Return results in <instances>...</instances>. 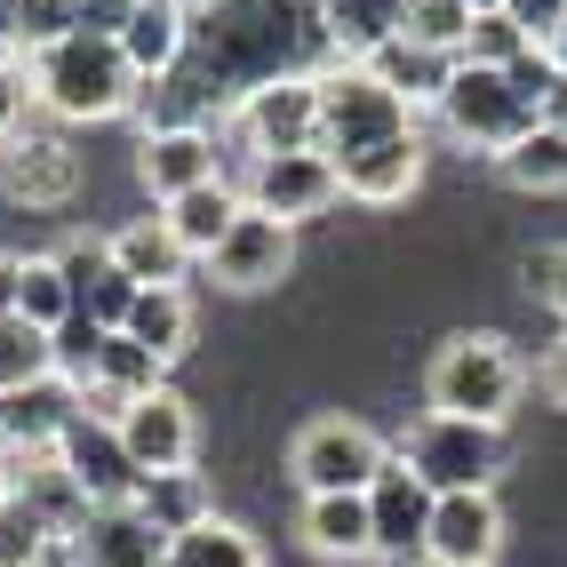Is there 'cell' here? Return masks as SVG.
I'll return each instance as SVG.
<instances>
[{
    "mask_svg": "<svg viewBox=\"0 0 567 567\" xmlns=\"http://www.w3.org/2000/svg\"><path fill=\"white\" fill-rule=\"evenodd\" d=\"M24 81H32V96H41L56 121H112V112H128L136 89H144L136 64L121 56V41H112V32H96V24L49 41L41 56L24 64Z\"/></svg>",
    "mask_w": 567,
    "mask_h": 567,
    "instance_id": "1",
    "label": "cell"
},
{
    "mask_svg": "<svg viewBox=\"0 0 567 567\" xmlns=\"http://www.w3.org/2000/svg\"><path fill=\"white\" fill-rule=\"evenodd\" d=\"M527 392V368L504 336H447L424 368L432 415H472V424H504L512 400Z\"/></svg>",
    "mask_w": 567,
    "mask_h": 567,
    "instance_id": "2",
    "label": "cell"
},
{
    "mask_svg": "<svg viewBox=\"0 0 567 567\" xmlns=\"http://www.w3.org/2000/svg\"><path fill=\"white\" fill-rule=\"evenodd\" d=\"M400 136H415V104L400 89H384L368 64L320 72V153L328 161H352L368 144H400Z\"/></svg>",
    "mask_w": 567,
    "mask_h": 567,
    "instance_id": "3",
    "label": "cell"
},
{
    "mask_svg": "<svg viewBox=\"0 0 567 567\" xmlns=\"http://www.w3.org/2000/svg\"><path fill=\"white\" fill-rule=\"evenodd\" d=\"M432 112H440V128L456 136V144H472V153H512V144L544 121V104H527L512 89V72L464 64V56H456V72H447V89H440Z\"/></svg>",
    "mask_w": 567,
    "mask_h": 567,
    "instance_id": "4",
    "label": "cell"
},
{
    "mask_svg": "<svg viewBox=\"0 0 567 567\" xmlns=\"http://www.w3.org/2000/svg\"><path fill=\"white\" fill-rule=\"evenodd\" d=\"M504 424H472V415H424L400 440V464L432 487V496H464V487H496L504 472Z\"/></svg>",
    "mask_w": 567,
    "mask_h": 567,
    "instance_id": "5",
    "label": "cell"
},
{
    "mask_svg": "<svg viewBox=\"0 0 567 567\" xmlns=\"http://www.w3.org/2000/svg\"><path fill=\"white\" fill-rule=\"evenodd\" d=\"M384 464H392V447L368 424H352V415H312L288 447V472L305 496H368V480Z\"/></svg>",
    "mask_w": 567,
    "mask_h": 567,
    "instance_id": "6",
    "label": "cell"
},
{
    "mask_svg": "<svg viewBox=\"0 0 567 567\" xmlns=\"http://www.w3.org/2000/svg\"><path fill=\"white\" fill-rule=\"evenodd\" d=\"M240 144L264 153H312L320 144V72H288V81H256L240 96Z\"/></svg>",
    "mask_w": 567,
    "mask_h": 567,
    "instance_id": "7",
    "label": "cell"
},
{
    "mask_svg": "<svg viewBox=\"0 0 567 567\" xmlns=\"http://www.w3.org/2000/svg\"><path fill=\"white\" fill-rule=\"evenodd\" d=\"M200 264H208V280H216V288L256 296V288L288 280V264H296V224L264 216V208H240V224H233V233H224Z\"/></svg>",
    "mask_w": 567,
    "mask_h": 567,
    "instance_id": "8",
    "label": "cell"
},
{
    "mask_svg": "<svg viewBox=\"0 0 567 567\" xmlns=\"http://www.w3.org/2000/svg\"><path fill=\"white\" fill-rule=\"evenodd\" d=\"M56 464H64V472H72V487L89 496V512H96V504H136V487H144L136 456L121 447V424H104V415H89V408L64 424Z\"/></svg>",
    "mask_w": 567,
    "mask_h": 567,
    "instance_id": "9",
    "label": "cell"
},
{
    "mask_svg": "<svg viewBox=\"0 0 567 567\" xmlns=\"http://www.w3.org/2000/svg\"><path fill=\"white\" fill-rule=\"evenodd\" d=\"M336 193H344V176H336V161L320 153H264L256 168H248V208H264V216H280V224H305V216H320Z\"/></svg>",
    "mask_w": 567,
    "mask_h": 567,
    "instance_id": "10",
    "label": "cell"
},
{
    "mask_svg": "<svg viewBox=\"0 0 567 567\" xmlns=\"http://www.w3.org/2000/svg\"><path fill=\"white\" fill-rule=\"evenodd\" d=\"M121 447L136 456V472H193V447H200V424L193 408H184V392H144L136 408H121Z\"/></svg>",
    "mask_w": 567,
    "mask_h": 567,
    "instance_id": "11",
    "label": "cell"
},
{
    "mask_svg": "<svg viewBox=\"0 0 567 567\" xmlns=\"http://www.w3.org/2000/svg\"><path fill=\"white\" fill-rule=\"evenodd\" d=\"M432 487L424 480H415L400 456L384 464V472H375L368 480V519H375V559H424V536H432Z\"/></svg>",
    "mask_w": 567,
    "mask_h": 567,
    "instance_id": "12",
    "label": "cell"
},
{
    "mask_svg": "<svg viewBox=\"0 0 567 567\" xmlns=\"http://www.w3.org/2000/svg\"><path fill=\"white\" fill-rule=\"evenodd\" d=\"M496 551H504V512L487 487H464V496L432 504V536H424L432 567H496Z\"/></svg>",
    "mask_w": 567,
    "mask_h": 567,
    "instance_id": "13",
    "label": "cell"
},
{
    "mask_svg": "<svg viewBox=\"0 0 567 567\" xmlns=\"http://www.w3.org/2000/svg\"><path fill=\"white\" fill-rule=\"evenodd\" d=\"M72 551L81 567H168V536L136 504H96L72 519Z\"/></svg>",
    "mask_w": 567,
    "mask_h": 567,
    "instance_id": "14",
    "label": "cell"
},
{
    "mask_svg": "<svg viewBox=\"0 0 567 567\" xmlns=\"http://www.w3.org/2000/svg\"><path fill=\"white\" fill-rule=\"evenodd\" d=\"M168 384V360L144 352L136 336H104V352L89 368V384H72V400H81L89 415H104V424H121V408H136L144 392Z\"/></svg>",
    "mask_w": 567,
    "mask_h": 567,
    "instance_id": "15",
    "label": "cell"
},
{
    "mask_svg": "<svg viewBox=\"0 0 567 567\" xmlns=\"http://www.w3.org/2000/svg\"><path fill=\"white\" fill-rule=\"evenodd\" d=\"M136 176H144V193H153V200L168 208L176 193H193V184H216V176H224L216 136H208V128H193V121L153 128V136L136 144Z\"/></svg>",
    "mask_w": 567,
    "mask_h": 567,
    "instance_id": "16",
    "label": "cell"
},
{
    "mask_svg": "<svg viewBox=\"0 0 567 567\" xmlns=\"http://www.w3.org/2000/svg\"><path fill=\"white\" fill-rule=\"evenodd\" d=\"M112 41L136 64V81H161L184 56V41H193V17H184V0H128L121 24H112Z\"/></svg>",
    "mask_w": 567,
    "mask_h": 567,
    "instance_id": "17",
    "label": "cell"
},
{
    "mask_svg": "<svg viewBox=\"0 0 567 567\" xmlns=\"http://www.w3.org/2000/svg\"><path fill=\"white\" fill-rule=\"evenodd\" d=\"M0 184H9V200L24 208H64L72 193H81V153L56 136H24L9 161H0Z\"/></svg>",
    "mask_w": 567,
    "mask_h": 567,
    "instance_id": "18",
    "label": "cell"
},
{
    "mask_svg": "<svg viewBox=\"0 0 567 567\" xmlns=\"http://www.w3.org/2000/svg\"><path fill=\"white\" fill-rule=\"evenodd\" d=\"M104 248H112V264H121L136 288H184V272L200 264L193 248L168 233V216H136V224H121Z\"/></svg>",
    "mask_w": 567,
    "mask_h": 567,
    "instance_id": "19",
    "label": "cell"
},
{
    "mask_svg": "<svg viewBox=\"0 0 567 567\" xmlns=\"http://www.w3.org/2000/svg\"><path fill=\"white\" fill-rule=\"evenodd\" d=\"M336 176H344V193H352V200L392 208V200L415 193V176H424V144H415V136H400V144H368V153L336 161Z\"/></svg>",
    "mask_w": 567,
    "mask_h": 567,
    "instance_id": "20",
    "label": "cell"
},
{
    "mask_svg": "<svg viewBox=\"0 0 567 567\" xmlns=\"http://www.w3.org/2000/svg\"><path fill=\"white\" fill-rule=\"evenodd\" d=\"M305 551L320 559H375V519L368 496H305V519H296Z\"/></svg>",
    "mask_w": 567,
    "mask_h": 567,
    "instance_id": "21",
    "label": "cell"
},
{
    "mask_svg": "<svg viewBox=\"0 0 567 567\" xmlns=\"http://www.w3.org/2000/svg\"><path fill=\"white\" fill-rule=\"evenodd\" d=\"M320 24L344 49V64H368L375 49H392L408 32V0H320Z\"/></svg>",
    "mask_w": 567,
    "mask_h": 567,
    "instance_id": "22",
    "label": "cell"
},
{
    "mask_svg": "<svg viewBox=\"0 0 567 567\" xmlns=\"http://www.w3.org/2000/svg\"><path fill=\"white\" fill-rule=\"evenodd\" d=\"M240 208H248V193H240L233 176H216V184H193V193H176L161 216H168V233L193 248V256H208V248L240 224Z\"/></svg>",
    "mask_w": 567,
    "mask_h": 567,
    "instance_id": "23",
    "label": "cell"
},
{
    "mask_svg": "<svg viewBox=\"0 0 567 567\" xmlns=\"http://www.w3.org/2000/svg\"><path fill=\"white\" fill-rule=\"evenodd\" d=\"M496 168H504V184H519V193H567V128L544 112L512 153H496Z\"/></svg>",
    "mask_w": 567,
    "mask_h": 567,
    "instance_id": "24",
    "label": "cell"
},
{
    "mask_svg": "<svg viewBox=\"0 0 567 567\" xmlns=\"http://www.w3.org/2000/svg\"><path fill=\"white\" fill-rule=\"evenodd\" d=\"M56 375V336L49 328H32L24 312H0V392H32V384H49Z\"/></svg>",
    "mask_w": 567,
    "mask_h": 567,
    "instance_id": "25",
    "label": "cell"
},
{
    "mask_svg": "<svg viewBox=\"0 0 567 567\" xmlns=\"http://www.w3.org/2000/svg\"><path fill=\"white\" fill-rule=\"evenodd\" d=\"M64 32H81V0H0V41H9V56H41Z\"/></svg>",
    "mask_w": 567,
    "mask_h": 567,
    "instance_id": "26",
    "label": "cell"
},
{
    "mask_svg": "<svg viewBox=\"0 0 567 567\" xmlns=\"http://www.w3.org/2000/svg\"><path fill=\"white\" fill-rule=\"evenodd\" d=\"M168 567H264L256 536L233 519H200V527H184V536H168Z\"/></svg>",
    "mask_w": 567,
    "mask_h": 567,
    "instance_id": "27",
    "label": "cell"
},
{
    "mask_svg": "<svg viewBox=\"0 0 567 567\" xmlns=\"http://www.w3.org/2000/svg\"><path fill=\"white\" fill-rule=\"evenodd\" d=\"M368 72L384 89H400L408 104H440V89H447V72H456V56H432V49H415V41H392V49H375L368 56Z\"/></svg>",
    "mask_w": 567,
    "mask_h": 567,
    "instance_id": "28",
    "label": "cell"
},
{
    "mask_svg": "<svg viewBox=\"0 0 567 567\" xmlns=\"http://www.w3.org/2000/svg\"><path fill=\"white\" fill-rule=\"evenodd\" d=\"M121 336H136L144 352H161V360H176L184 344H193V305H184V288H144Z\"/></svg>",
    "mask_w": 567,
    "mask_h": 567,
    "instance_id": "29",
    "label": "cell"
},
{
    "mask_svg": "<svg viewBox=\"0 0 567 567\" xmlns=\"http://www.w3.org/2000/svg\"><path fill=\"white\" fill-rule=\"evenodd\" d=\"M136 512L153 519L161 536H184V527L208 519V487H200V472H153L136 487Z\"/></svg>",
    "mask_w": 567,
    "mask_h": 567,
    "instance_id": "30",
    "label": "cell"
},
{
    "mask_svg": "<svg viewBox=\"0 0 567 567\" xmlns=\"http://www.w3.org/2000/svg\"><path fill=\"white\" fill-rule=\"evenodd\" d=\"M17 312L32 320V328H64L72 312H81V305H72V280H64V264L56 256H24V280H17Z\"/></svg>",
    "mask_w": 567,
    "mask_h": 567,
    "instance_id": "31",
    "label": "cell"
},
{
    "mask_svg": "<svg viewBox=\"0 0 567 567\" xmlns=\"http://www.w3.org/2000/svg\"><path fill=\"white\" fill-rule=\"evenodd\" d=\"M136 296H144V288H136V280H128V272H121V264H112V256L96 264L89 280H72V305H81V312H89V320H96L104 336H121V328H128Z\"/></svg>",
    "mask_w": 567,
    "mask_h": 567,
    "instance_id": "32",
    "label": "cell"
},
{
    "mask_svg": "<svg viewBox=\"0 0 567 567\" xmlns=\"http://www.w3.org/2000/svg\"><path fill=\"white\" fill-rule=\"evenodd\" d=\"M400 41L432 49V56H464V41H472V9H464V0H408V32H400Z\"/></svg>",
    "mask_w": 567,
    "mask_h": 567,
    "instance_id": "33",
    "label": "cell"
},
{
    "mask_svg": "<svg viewBox=\"0 0 567 567\" xmlns=\"http://www.w3.org/2000/svg\"><path fill=\"white\" fill-rule=\"evenodd\" d=\"M49 536H64V527H56L41 504H24V496L0 504V567H41Z\"/></svg>",
    "mask_w": 567,
    "mask_h": 567,
    "instance_id": "34",
    "label": "cell"
},
{
    "mask_svg": "<svg viewBox=\"0 0 567 567\" xmlns=\"http://www.w3.org/2000/svg\"><path fill=\"white\" fill-rule=\"evenodd\" d=\"M527 49H536V41H527V32H519V17L512 9H487V17H472V41H464V64H519Z\"/></svg>",
    "mask_w": 567,
    "mask_h": 567,
    "instance_id": "35",
    "label": "cell"
},
{
    "mask_svg": "<svg viewBox=\"0 0 567 567\" xmlns=\"http://www.w3.org/2000/svg\"><path fill=\"white\" fill-rule=\"evenodd\" d=\"M96 352H104V328H96L89 312H72V320L56 328V375H64V384H89Z\"/></svg>",
    "mask_w": 567,
    "mask_h": 567,
    "instance_id": "36",
    "label": "cell"
},
{
    "mask_svg": "<svg viewBox=\"0 0 567 567\" xmlns=\"http://www.w3.org/2000/svg\"><path fill=\"white\" fill-rule=\"evenodd\" d=\"M519 272H527V288H536L544 305H551V312L567 320V248H536V256L519 264Z\"/></svg>",
    "mask_w": 567,
    "mask_h": 567,
    "instance_id": "37",
    "label": "cell"
},
{
    "mask_svg": "<svg viewBox=\"0 0 567 567\" xmlns=\"http://www.w3.org/2000/svg\"><path fill=\"white\" fill-rule=\"evenodd\" d=\"M504 9L519 17V32H527V41H551V32H559V17H567V0H504Z\"/></svg>",
    "mask_w": 567,
    "mask_h": 567,
    "instance_id": "38",
    "label": "cell"
},
{
    "mask_svg": "<svg viewBox=\"0 0 567 567\" xmlns=\"http://www.w3.org/2000/svg\"><path fill=\"white\" fill-rule=\"evenodd\" d=\"M24 96H32V81H24V64H0V144L17 136V121H24Z\"/></svg>",
    "mask_w": 567,
    "mask_h": 567,
    "instance_id": "39",
    "label": "cell"
},
{
    "mask_svg": "<svg viewBox=\"0 0 567 567\" xmlns=\"http://www.w3.org/2000/svg\"><path fill=\"white\" fill-rule=\"evenodd\" d=\"M536 392H544L551 408H567V336H559V344L536 360Z\"/></svg>",
    "mask_w": 567,
    "mask_h": 567,
    "instance_id": "40",
    "label": "cell"
},
{
    "mask_svg": "<svg viewBox=\"0 0 567 567\" xmlns=\"http://www.w3.org/2000/svg\"><path fill=\"white\" fill-rule=\"evenodd\" d=\"M17 280H24V256H0V312H17Z\"/></svg>",
    "mask_w": 567,
    "mask_h": 567,
    "instance_id": "41",
    "label": "cell"
},
{
    "mask_svg": "<svg viewBox=\"0 0 567 567\" xmlns=\"http://www.w3.org/2000/svg\"><path fill=\"white\" fill-rule=\"evenodd\" d=\"M544 49H551V64L567 72V17H559V32H551V41H544Z\"/></svg>",
    "mask_w": 567,
    "mask_h": 567,
    "instance_id": "42",
    "label": "cell"
},
{
    "mask_svg": "<svg viewBox=\"0 0 567 567\" xmlns=\"http://www.w3.org/2000/svg\"><path fill=\"white\" fill-rule=\"evenodd\" d=\"M9 496H17V464H9V456H0V504H9Z\"/></svg>",
    "mask_w": 567,
    "mask_h": 567,
    "instance_id": "43",
    "label": "cell"
},
{
    "mask_svg": "<svg viewBox=\"0 0 567 567\" xmlns=\"http://www.w3.org/2000/svg\"><path fill=\"white\" fill-rule=\"evenodd\" d=\"M551 121H559V128H567V81H559V96H551Z\"/></svg>",
    "mask_w": 567,
    "mask_h": 567,
    "instance_id": "44",
    "label": "cell"
},
{
    "mask_svg": "<svg viewBox=\"0 0 567 567\" xmlns=\"http://www.w3.org/2000/svg\"><path fill=\"white\" fill-rule=\"evenodd\" d=\"M464 9H472V17H487V9H504V0H464Z\"/></svg>",
    "mask_w": 567,
    "mask_h": 567,
    "instance_id": "45",
    "label": "cell"
},
{
    "mask_svg": "<svg viewBox=\"0 0 567 567\" xmlns=\"http://www.w3.org/2000/svg\"><path fill=\"white\" fill-rule=\"evenodd\" d=\"M0 432H9V392H0Z\"/></svg>",
    "mask_w": 567,
    "mask_h": 567,
    "instance_id": "46",
    "label": "cell"
},
{
    "mask_svg": "<svg viewBox=\"0 0 567 567\" xmlns=\"http://www.w3.org/2000/svg\"><path fill=\"white\" fill-rule=\"evenodd\" d=\"M0 64H17V56H9V41H0Z\"/></svg>",
    "mask_w": 567,
    "mask_h": 567,
    "instance_id": "47",
    "label": "cell"
},
{
    "mask_svg": "<svg viewBox=\"0 0 567 567\" xmlns=\"http://www.w3.org/2000/svg\"><path fill=\"white\" fill-rule=\"evenodd\" d=\"M424 567H432V559H424Z\"/></svg>",
    "mask_w": 567,
    "mask_h": 567,
    "instance_id": "48",
    "label": "cell"
}]
</instances>
